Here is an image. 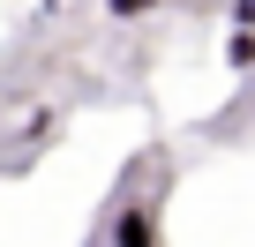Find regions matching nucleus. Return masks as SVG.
<instances>
[{"label":"nucleus","instance_id":"nucleus-1","mask_svg":"<svg viewBox=\"0 0 255 247\" xmlns=\"http://www.w3.org/2000/svg\"><path fill=\"white\" fill-rule=\"evenodd\" d=\"M113 247H165L158 240V202H128L113 217Z\"/></svg>","mask_w":255,"mask_h":247},{"label":"nucleus","instance_id":"nucleus-2","mask_svg":"<svg viewBox=\"0 0 255 247\" xmlns=\"http://www.w3.org/2000/svg\"><path fill=\"white\" fill-rule=\"evenodd\" d=\"M158 8H165V0H105L113 23H143V15H158Z\"/></svg>","mask_w":255,"mask_h":247},{"label":"nucleus","instance_id":"nucleus-3","mask_svg":"<svg viewBox=\"0 0 255 247\" xmlns=\"http://www.w3.org/2000/svg\"><path fill=\"white\" fill-rule=\"evenodd\" d=\"M225 60H233V68H255V30H240V23H233V38H225Z\"/></svg>","mask_w":255,"mask_h":247},{"label":"nucleus","instance_id":"nucleus-4","mask_svg":"<svg viewBox=\"0 0 255 247\" xmlns=\"http://www.w3.org/2000/svg\"><path fill=\"white\" fill-rule=\"evenodd\" d=\"M233 23H240V30H255V0H233Z\"/></svg>","mask_w":255,"mask_h":247}]
</instances>
